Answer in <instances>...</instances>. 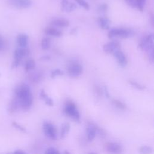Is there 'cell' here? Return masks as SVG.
<instances>
[{
	"instance_id": "obj_1",
	"label": "cell",
	"mask_w": 154,
	"mask_h": 154,
	"mask_svg": "<svg viewBox=\"0 0 154 154\" xmlns=\"http://www.w3.org/2000/svg\"><path fill=\"white\" fill-rule=\"evenodd\" d=\"M14 93L19 107L23 110L29 109L33 102V96L29 85L21 84L16 87Z\"/></svg>"
},
{
	"instance_id": "obj_2",
	"label": "cell",
	"mask_w": 154,
	"mask_h": 154,
	"mask_svg": "<svg viewBox=\"0 0 154 154\" xmlns=\"http://www.w3.org/2000/svg\"><path fill=\"white\" fill-rule=\"evenodd\" d=\"M139 47L142 50L145 51L149 57V60L153 61V34L152 33L144 37L139 43Z\"/></svg>"
},
{
	"instance_id": "obj_3",
	"label": "cell",
	"mask_w": 154,
	"mask_h": 154,
	"mask_svg": "<svg viewBox=\"0 0 154 154\" xmlns=\"http://www.w3.org/2000/svg\"><path fill=\"white\" fill-rule=\"evenodd\" d=\"M134 32L130 28H117L111 29L108 33V37L111 39L114 38H128L132 37Z\"/></svg>"
},
{
	"instance_id": "obj_4",
	"label": "cell",
	"mask_w": 154,
	"mask_h": 154,
	"mask_svg": "<svg viewBox=\"0 0 154 154\" xmlns=\"http://www.w3.org/2000/svg\"><path fill=\"white\" fill-rule=\"evenodd\" d=\"M29 49L27 48L19 47L18 48L16 49L14 52V60L11 64V68L14 69L20 65L22 60L24 57L29 55Z\"/></svg>"
},
{
	"instance_id": "obj_5",
	"label": "cell",
	"mask_w": 154,
	"mask_h": 154,
	"mask_svg": "<svg viewBox=\"0 0 154 154\" xmlns=\"http://www.w3.org/2000/svg\"><path fill=\"white\" fill-rule=\"evenodd\" d=\"M65 113L76 122L79 123L81 120L79 112L76 105L72 102H68L64 107Z\"/></svg>"
},
{
	"instance_id": "obj_6",
	"label": "cell",
	"mask_w": 154,
	"mask_h": 154,
	"mask_svg": "<svg viewBox=\"0 0 154 154\" xmlns=\"http://www.w3.org/2000/svg\"><path fill=\"white\" fill-rule=\"evenodd\" d=\"M82 66L76 61L71 62L67 68V75L70 78H77L82 73Z\"/></svg>"
},
{
	"instance_id": "obj_7",
	"label": "cell",
	"mask_w": 154,
	"mask_h": 154,
	"mask_svg": "<svg viewBox=\"0 0 154 154\" xmlns=\"http://www.w3.org/2000/svg\"><path fill=\"white\" fill-rule=\"evenodd\" d=\"M43 131L45 135L49 138L55 140L57 138V133L54 125L49 122H45L43 124Z\"/></svg>"
},
{
	"instance_id": "obj_8",
	"label": "cell",
	"mask_w": 154,
	"mask_h": 154,
	"mask_svg": "<svg viewBox=\"0 0 154 154\" xmlns=\"http://www.w3.org/2000/svg\"><path fill=\"white\" fill-rule=\"evenodd\" d=\"M121 44L117 40H112L103 46V51L106 54H114L116 51L120 50Z\"/></svg>"
},
{
	"instance_id": "obj_9",
	"label": "cell",
	"mask_w": 154,
	"mask_h": 154,
	"mask_svg": "<svg viewBox=\"0 0 154 154\" xmlns=\"http://www.w3.org/2000/svg\"><path fill=\"white\" fill-rule=\"evenodd\" d=\"M7 2L11 6L17 9H26L32 4L31 0H7Z\"/></svg>"
},
{
	"instance_id": "obj_10",
	"label": "cell",
	"mask_w": 154,
	"mask_h": 154,
	"mask_svg": "<svg viewBox=\"0 0 154 154\" xmlns=\"http://www.w3.org/2000/svg\"><path fill=\"white\" fill-rule=\"evenodd\" d=\"M113 55L116 58L119 65L122 67H125L128 64V60L126 55L120 49L116 51Z\"/></svg>"
},
{
	"instance_id": "obj_11",
	"label": "cell",
	"mask_w": 154,
	"mask_h": 154,
	"mask_svg": "<svg viewBox=\"0 0 154 154\" xmlns=\"http://www.w3.org/2000/svg\"><path fill=\"white\" fill-rule=\"evenodd\" d=\"M50 24L51 26L55 27V28H66L69 26L70 22L69 20L65 18L62 17H58V18H55L53 19L51 22Z\"/></svg>"
},
{
	"instance_id": "obj_12",
	"label": "cell",
	"mask_w": 154,
	"mask_h": 154,
	"mask_svg": "<svg viewBox=\"0 0 154 154\" xmlns=\"http://www.w3.org/2000/svg\"><path fill=\"white\" fill-rule=\"evenodd\" d=\"M106 149L109 153L113 154H120L122 153L123 150L122 146L117 143L114 142H109L107 143L105 145Z\"/></svg>"
},
{
	"instance_id": "obj_13",
	"label": "cell",
	"mask_w": 154,
	"mask_h": 154,
	"mask_svg": "<svg viewBox=\"0 0 154 154\" xmlns=\"http://www.w3.org/2000/svg\"><path fill=\"white\" fill-rule=\"evenodd\" d=\"M77 8L76 4L70 2L69 0H61V10L66 12L70 13L74 11Z\"/></svg>"
},
{
	"instance_id": "obj_14",
	"label": "cell",
	"mask_w": 154,
	"mask_h": 154,
	"mask_svg": "<svg viewBox=\"0 0 154 154\" xmlns=\"http://www.w3.org/2000/svg\"><path fill=\"white\" fill-rule=\"evenodd\" d=\"M42 72L40 71H35L31 72L28 75V79L34 84H38L43 79V75Z\"/></svg>"
},
{
	"instance_id": "obj_15",
	"label": "cell",
	"mask_w": 154,
	"mask_h": 154,
	"mask_svg": "<svg viewBox=\"0 0 154 154\" xmlns=\"http://www.w3.org/2000/svg\"><path fill=\"white\" fill-rule=\"evenodd\" d=\"M97 128L93 124H89L87 128V138L89 141L94 140L97 132Z\"/></svg>"
},
{
	"instance_id": "obj_16",
	"label": "cell",
	"mask_w": 154,
	"mask_h": 154,
	"mask_svg": "<svg viewBox=\"0 0 154 154\" xmlns=\"http://www.w3.org/2000/svg\"><path fill=\"white\" fill-rule=\"evenodd\" d=\"M17 44L20 48H26L28 43V36L26 34H19L16 38Z\"/></svg>"
},
{
	"instance_id": "obj_17",
	"label": "cell",
	"mask_w": 154,
	"mask_h": 154,
	"mask_svg": "<svg viewBox=\"0 0 154 154\" xmlns=\"http://www.w3.org/2000/svg\"><path fill=\"white\" fill-rule=\"evenodd\" d=\"M45 33L48 35H51L54 37H60L63 35L61 31L53 26L46 28L45 29Z\"/></svg>"
},
{
	"instance_id": "obj_18",
	"label": "cell",
	"mask_w": 154,
	"mask_h": 154,
	"mask_svg": "<svg viewBox=\"0 0 154 154\" xmlns=\"http://www.w3.org/2000/svg\"><path fill=\"white\" fill-rule=\"evenodd\" d=\"M97 23L99 27L103 30H108L110 28V20L105 17H100L97 19Z\"/></svg>"
},
{
	"instance_id": "obj_19",
	"label": "cell",
	"mask_w": 154,
	"mask_h": 154,
	"mask_svg": "<svg viewBox=\"0 0 154 154\" xmlns=\"http://www.w3.org/2000/svg\"><path fill=\"white\" fill-rule=\"evenodd\" d=\"M40 96L41 99H42L43 100H44V102H45V103H46L47 105H49V106H53L54 102H53L52 99L50 97H49V96L47 95L46 93L45 92V91L43 89H42V90L40 91Z\"/></svg>"
},
{
	"instance_id": "obj_20",
	"label": "cell",
	"mask_w": 154,
	"mask_h": 154,
	"mask_svg": "<svg viewBox=\"0 0 154 154\" xmlns=\"http://www.w3.org/2000/svg\"><path fill=\"white\" fill-rule=\"evenodd\" d=\"M35 67V62L32 58H28L25 63L24 69L26 72H29L34 70Z\"/></svg>"
},
{
	"instance_id": "obj_21",
	"label": "cell",
	"mask_w": 154,
	"mask_h": 154,
	"mask_svg": "<svg viewBox=\"0 0 154 154\" xmlns=\"http://www.w3.org/2000/svg\"><path fill=\"white\" fill-rule=\"evenodd\" d=\"M70 129V125L69 123H64L62 125L60 131V138H64L69 133Z\"/></svg>"
},
{
	"instance_id": "obj_22",
	"label": "cell",
	"mask_w": 154,
	"mask_h": 154,
	"mask_svg": "<svg viewBox=\"0 0 154 154\" xmlns=\"http://www.w3.org/2000/svg\"><path fill=\"white\" fill-rule=\"evenodd\" d=\"M41 47L43 50H48L51 47V40L48 37H44L41 40Z\"/></svg>"
},
{
	"instance_id": "obj_23",
	"label": "cell",
	"mask_w": 154,
	"mask_h": 154,
	"mask_svg": "<svg viewBox=\"0 0 154 154\" xmlns=\"http://www.w3.org/2000/svg\"><path fill=\"white\" fill-rule=\"evenodd\" d=\"M139 152L140 154H152L153 152V149L150 146H143L140 147Z\"/></svg>"
},
{
	"instance_id": "obj_24",
	"label": "cell",
	"mask_w": 154,
	"mask_h": 154,
	"mask_svg": "<svg viewBox=\"0 0 154 154\" xmlns=\"http://www.w3.org/2000/svg\"><path fill=\"white\" fill-rule=\"evenodd\" d=\"M112 103L114 105V106H115L116 107H117V108H119L120 109L124 110L126 108V105L123 102H122V101L117 100V99H112Z\"/></svg>"
},
{
	"instance_id": "obj_25",
	"label": "cell",
	"mask_w": 154,
	"mask_h": 154,
	"mask_svg": "<svg viewBox=\"0 0 154 154\" xmlns=\"http://www.w3.org/2000/svg\"><path fill=\"white\" fill-rule=\"evenodd\" d=\"M128 82L130 84V85H131L132 87H134V88L140 90H143L145 88V86H144L143 85L138 83V82L134 81V80H129Z\"/></svg>"
},
{
	"instance_id": "obj_26",
	"label": "cell",
	"mask_w": 154,
	"mask_h": 154,
	"mask_svg": "<svg viewBox=\"0 0 154 154\" xmlns=\"http://www.w3.org/2000/svg\"><path fill=\"white\" fill-rule=\"evenodd\" d=\"M75 1L85 10H88L90 8L89 4L85 0H75Z\"/></svg>"
},
{
	"instance_id": "obj_27",
	"label": "cell",
	"mask_w": 154,
	"mask_h": 154,
	"mask_svg": "<svg viewBox=\"0 0 154 154\" xmlns=\"http://www.w3.org/2000/svg\"><path fill=\"white\" fill-rule=\"evenodd\" d=\"M146 2V0H137V8L140 11H143Z\"/></svg>"
},
{
	"instance_id": "obj_28",
	"label": "cell",
	"mask_w": 154,
	"mask_h": 154,
	"mask_svg": "<svg viewBox=\"0 0 154 154\" xmlns=\"http://www.w3.org/2000/svg\"><path fill=\"white\" fill-rule=\"evenodd\" d=\"M64 73L60 69H56L52 70L51 73V78H55L57 76H60L63 75Z\"/></svg>"
},
{
	"instance_id": "obj_29",
	"label": "cell",
	"mask_w": 154,
	"mask_h": 154,
	"mask_svg": "<svg viewBox=\"0 0 154 154\" xmlns=\"http://www.w3.org/2000/svg\"><path fill=\"white\" fill-rule=\"evenodd\" d=\"M108 8V4H105V3H103V4H100L98 7L97 11H98V12H99L100 13H106L107 11Z\"/></svg>"
},
{
	"instance_id": "obj_30",
	"label": "cell",
	"mask_w": 154,
	"mask_h": 154,
	"mask_svg": "<svg viewBox=\"0 0 154 154\" xmlns=\"http://www.w3.org/2000/svg\"><path fill=\"white\" fill-rule=\"evenodd\" d=\"M45 154H60V153L54 147H51L46 150V151L45 152Z\"/></svg>"
},
{
	"instance_id": "obj_31",
	"label": "cell",
	"mask_w": 154,
	"mask_h": 154,
	"mask_svg": "<svg viewBox=\"0 0 154 154\" xmlns=\"http://www.w3.org/2000/svg\"><path fill=\"white\" fill-rule=\"evenodd\" d=\"M126 4L133 8H137V0H124Z\"/></svg>"
},
{
	"instance_id": "obj_32",
	"label": "cell",
	"mask_w": 154,
	"mask_h": 154,
	"mask_svg": "<svg viewBox=\"0 0 154 154\" xmlns=\"http://www.w3.org/2000/svg\"><path fill=\"white\" fill-rule=\"evenodd\" d=\"M94 91H95V92H96V93L97 94V95H99V96H101V95H102V94H103V91L102 90V88L99 87V86H98V85H96L95 87H94Z\"/></svg>"
},
{
	"instance_id": "obj_33",
	"label": "cell",
	"mask_w": 154,
	"mask_h": 154,
	"mask_svg": "<svg viewBox=\"0 0 154 154\" xmlns=\"http://www.w3.org/2000/svg\"><path fill=\"white\" fill-rule=\"evenodd\" d=\"M13 126H14L15 128H16L18 129L19 130H20V131H23V132H25V128H23V127H22V126H20V125H19L18 123H16V122H13Z\"/></svg>"
},
{
	"instance_id": "obj_34",
	"label": "cell",
	"mask_w": 154,
	"mask_h": 154,
	"mask_svg": "<svg viewBox=\"0 0 154 154\" xmlns=\"http://www.w3.org/2000/svg\"><path fill=\"white\" fill-rule=\"evenodd\" d=\"M51 59V57L49 55H43L40 58V61H48Z\"/></svg>"
},
{
	"instance_id": "obj_35",
	"label": "cell",
	"mask_w": 154,
	"mask_h": 154,
	"mask_svg": "<svg viewBox=\"0 0 154 154\" xmlns=\"http://www.w3.org/2000/svg\"><path fill=\"white\" fill-rule=\"evenodd\" d=\"M103 92H104V93H105V96H106V97H108V98H109V97H110L109 93L108 90V88H107V87H106V86H105V87H104Z\"/></svg>"
},
{
	"instance_id": "obj_36",
	"label": "cell",
	"mask_w": 154,
	"mask_h": 154,
	"mask_svg": "<svg viewBox=\"0 0 154 154\" xmlns=\"http://www.w3.org/2000/svg\"><path fill=\"white\" fill-rule=\"evenodd\" d=\"M4 46V41L3 39L2 38V37L0 36V50H1L2 49Z\"/></svg>"
},
{
	"instance_id": "obj_37",
	"label": "cell",
	"mask_w": 154,
	"mask_h": 154,
	"mask_svg": "<svg viewBox=\"0 0 154 154\" xmlns=\"http://www.w3.org/2000/svg\"><path fill=\"white\" fill-rule=\"evenodd\" d=\"M14 154H27L26 153L24 152L22 150H16L14 152Z\"/></svg>"
},
{
	"instance_id": "obj_38",
	"label": "cell",
	"mask_w": 154,
	"mask_h": 154,
	"mask_svg": "<svg viewBox=\"0 0 154 154\" xmlns=\"http://www.w3.org/2000/svg\"><path fill=\"white\" fill-rule=\"evenodd\" d=\"M64 154H70L67 150H65L64 152Z\"/></svg>"
},
{
	"instance_id": "obj_39",
	"label": "cell",
	"mask_w": 154,
	"mask_h": 154,
	"mask_svg": "<svg viewBox=\"0 0 154 154\" xmlns=\"http://www.w3.org/2000/svg\"><path fill=\"white\" fill-rule=\"evenodd\" d=\"M89 154H96V153H89Z\"/></svg>"
}]
</instances>
